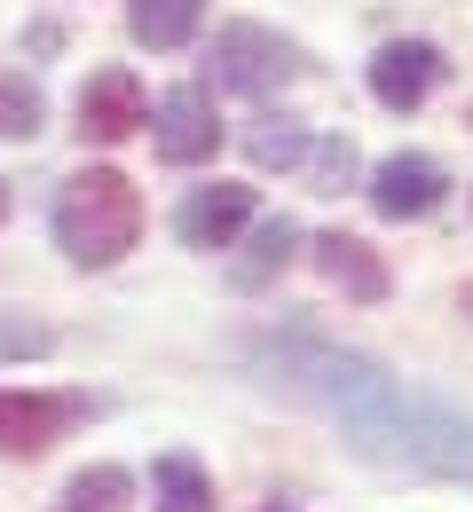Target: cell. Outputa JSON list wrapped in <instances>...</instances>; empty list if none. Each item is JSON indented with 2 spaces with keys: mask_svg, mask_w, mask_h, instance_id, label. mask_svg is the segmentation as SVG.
Returning a JSON list of instances; mask_svg holds the SVG:
<instances>
[{
  "mask_svg": "<svg viewBox=\"0 0 473 512\" xmlns=\"http://www.w3.org/2000/svg\"><path fill=\"white\" fill-rule=\"evenodd\" d=\"M300 48L284 40V32H269V24H221V40H213V56H205V79L221 87V95H276L284 79H300Z\"/></svg>",
  "mask_w": 473,
  "mask_h": 512,
  "instance_id": "obj_3",
  "label": "cell"
},
{
  "mask_svg": "<svg viewBox=\"0 0 473 512\" xmlns=\"http://www.w3.org/2000/svg\"><path fill=\"white\" fill-rule=\"evenodd\" d=\"M300 166H308L316 197H339V182L355 174V142H347V134H324V142H308V158H300Z\"/></svg>",
  "mask_w": 473,
  "mask_h": 512,
  "instance_id": "obj_16",
  "label": "cell"
},
{
  "mask_svg": "<svg viewBox=\"0 0 473 512\" xmlns=\"http://www.w3.org/2000/svg\"><path fill=\"white\" fill-rule=\"evenodd\" d=\"M434 79H442V48H434V40H387V48L371 56V95H379L387 111H418V103L434 95Z\"/></svg>",
  "mask_w": 473,
  "mask_h": 512,
  "instance_id": "obj_9",
  "label": "cell"
},
{
  "mask_svg": "<svg viewBox=\"0 0 473 512\" xmlns=\"http://www.w3.org/2000/svg\"><path fill=\"white\" fill-rule=\"evenodd\" d=\"M142 237V197L119 166H79L56 190V245L71 268H111Z\"/></svg>",
  "mask_w": 473,
  "mask_h": 512,
  "instance_id": "obj_2",
  "label": "cell"
},
{
  "mask_svg": "<svg viewBox=\"0 0 473 512\" xmlns=\"http://www.w3.org/2000/svg\"><path fill=\"white\" fill-rule=\"evenodd\" d=\"M64 512H71V505H64Z\"/></svg>",
  "mask_w": 473,
  "mask_h": 512,
  "instance_id": "obj_21",
  "label": "cell"
},
{
  "mask_svg": "<svg viewBox=\"0 0 473 512\" xmlns=\"http://www.w3.org/2000/svg\"><path fill=\"white\" fill-rule=\"evenodd\" d=\"M308 142H316V134L300 127V119H253V127H245V158H253L261 174H292V166L308 158Z\"/></svg>",
  "mask_w": 473,
  "mask_h": 512,
  "instance_id": "obj_14",
  "label": "cell"
},
{
  "mask_svg": "<svg viewBox=\"0 0 473 512\" xmlns=\"http://www.w3.org/2000/svg\"><path fill=\"white\" fill-rule=\"evenodd\" d=\"M245 371L269 394L332 418L347 434V449L387 465V473L473 481V410L395 379L363 347H339V339H316V331H261V339H245Z\"/></svg>",
  "mask_w": 473,
  "mask_h": 512,
  "instance_id": "obj_1",
  "label": "cell"
},
{
  "mask_svg": "<svg viewBox=\"0 0 473 512\" xmlns=\"http://www.w3.org/2000/svg\"><path fill=\"white\" fill-rule=\"evenodd\" d=\"M150 512H213V481H205L198 457H158L150 465Z\"/></svg>",
  "mask_w": 473,
  "mask_h": 512,
  "instance_id": "obj_13",
  "label": "cell"
},
{
  "mask_svg": "<svg viewBox=\"0 0 473 512\" xmlns=\"http://www.w3.org/2000/svg\"><path fill=\"white\" fill-rule=\"evenodd\" d=\"M56 347V331L32 316H0V363H32V355H48Z\"/></svg>",
  "mask_w": 473,
  "mask_h": 512,
  "instance_id": "obj_18",
  "label": "cell"
},
{
  "mask_svg": "<svg viewBox=\"0 0 473 512\" xmlns=\"http://www.w3.org/2000/svg\"><path fill=\"white\" fill-rule=\"evenodd\" d=\"M316 268H324V284L332 292H347V300H387V260L371 253L363 237H347V229H324L316 237Z\"/></svg>",
  "mask_w": 473,
  "mask_h": 512,
  "instance_id": "obj_10",
  "label": "cell"
},
{
  "mask_svg": "<svg viewBox=\"0 0 473 512\" xmlns=\"http://www.w3.org/2000/svg\"><path fill=\"white\" fill-rule=\"evenodd\" d=\"M442 197H450V174H442L426 150H395V158H379V174H371L379 221H426Z\"/></svg>",
  "mask_w": 473,
  "mask_h": 512,
  "instance_id": "obj_7",
  "label": "cell"
},
{
  "mask_svg": "<svg viewBox=\"0 0 473 512\" xmlns=\"http://www.w3.org/2000/svg\"><path fill=\"white\" fill-rule=\"evenodd\" d=\"M142 119H150V95H142L135 71L111 64L79 87V134L87 142H127V134H142Z\"/></svg>",
  "mask_w": 473,
  "mask_h": 512,
  "instance_id": "obj_8",
  "label": "cell"
},
{
  "mask_svg": "<svg viewBox=\"0 0 473 512\" xmlns=\"http://www.w3.org/2000/svg\"><path fill=\"white\" fill-rule=\"evenodd\" d=\"M198 24H205V0H127V32L142 48H190Z\"/></svg>",
  "mask_w": 473,
  "mask_h": 512,
  "instance_id": "obj_12",
  "label": "cell"
},
{
  "mask_svg": "<svg viewBox=\"0 0 473 512\" xmlns=\"http://www.w3.org/2000/svg\"><path fill=\"white\" fill-rule=\"evenodd\" d=\"M142 127H150V142H158L166 166H205V158L221 150V119H213L205 87H166V95H158V119H142Z\"/></svg>",
  "mask_w": 473,
  "mask_h": 512,
  "instance_id": "obj_6",
  "label": "cell"
},
{
  "mask_svg": "<svg viewBox=\"0 0 473 512\" xmlns=\"http://www.w3.org/2000/svg\"><path fill=\"white\" fill-rule=\"evenodd\" d=\"M95 418V394H48V386H0V449L8 457H40L71 426Z\"/></svg>",
  "mask_w": 473,
  "mask_h": 512,
  "instance_id": "obj_4",
  "label": "cell"
},
{
  "mask_svg": "<svg viewBox=\"0 0 473 512\" xmlns=\"http://www.w3.org/2000/svg\"><path fill=\"white\" fill-rule=\"evenodd\" d=\"M245 229H253V190L245 182H205V190H190L174 205V237L190 253H229Z\"/></svg>",
  "mask_w": 473,
  "mask_h": 512,
  "instance_id": "obj_5",
  "label": "cell"
},
{
  "mask_svg": "<svg viewBox=\"0 0 473 512\" xmlns=\"http://www.w3.org/2000/svg\"><path fill=\"white\" fill-rule=\"evenodd\" d=\"M64 505L71 512H127L135 505V473L127 465H87V473H71Z\"/></svg>",
  "mask_w": 473,
  "mask_h": 512,
  "instance_id": "obj_15",
  "label": "cell"
},
{
  "mask_svg": "<svg viewBox=\"0 0 473 512\" xmlns=\"http://www.w3.org/2000/svg\"><path fill=\"white\" fill-rule=\"evenodd\" d=\"M0 134H40V87L24 71H0Z\"/></svg>",
  "mask_w": 473,
  "mask_h": 512,
  "instance_id": "obj_17",
  "label": "cell"
},
{
  "mask_svg": "<svg viewBox=\"0 0 473 512\" xmlns=\"http://www.w3.org/2000/svg\"><path fill=\"white\" fill-rule=\"evenodd\" d=\"M269 512H284V505H269Z\"/></svg>",
  "mask_w": 473,
  "mask_h": 512,
  "instance_id": "obj_20",
  "label": "cell"
},
{
  "mask_svg": "<svg viewBox=\"0 0 473 512\" xmlns=\"http://www.w3.org/2000/svg\"><path fill=\"white\" fill-rule=\"evenodd\" d=\"M0 221H8V197H0Z\"/></svg>",
  "mask_w": 473,
  "mask_h": 512,
  "instance_id": "obj_19",
  "label": "cell"
},
{
  "mask_svg": "<svg viewBox=\"0 0 473 512\" xmlns=\"http://www.w3.org/2000/svg\"><path fill=\"white\" fill-rule=\"evenodd\" d=\"M300 245H308V237H300V221H292V213L261 221V229H253V245H245V260L229 268V284H237V292H269L276 276H284V260L300 253Z\"/></svg>",
  "mask_w": 473,
  "mask_h": 512,
  "instance_id": "obj_11",
  "label": "cell"
}]
</instances>
